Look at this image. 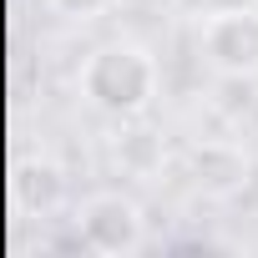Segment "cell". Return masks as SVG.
<instances>
[{"label": "cell", "instance_id": "obj_1", "mask_svg": "<svg viewBox=\"0 0 258 258\" xmlns=\"http://www.w3.org/2000/svg\"><path fill=\"white\" fill-rule=\"evenodd\" d=\"M86 96L106 111H142L147 96H152V61L137 51V46H106L86 61Z\"/></svg>", "mask_w": 258, "mask_h": 258}, {"label": "cell", "instance_id": "obj_2", "mask_svg": "<svg viewBox=\"0 0 258 258\" xmlns=\"http://www.w3.org/2000/svg\"><path fill=\"white\" fill-rule=\"evenodd\" d=\"M81 238L96 253H132L142 243V213H137V203L121 198V192L91 198L86 213H81Z\"/></svg>", "mask_w": 258, "mask_h": 258}, {"label": "cell", "instance_id": "obj_3", "mask_svg": "<svg viewBox=\"0 0 258 258\" xmlns=\"http://www.w3.org/2000/svg\"><path fill=\"white\" fill-rule=\"evenodd\" d=\"M203 51L218 71H233V76H248L258 71V16H243V11H223V16H208L203 26Z\"/></svg>", "mask_w": 258, "mask_h": 258}, {"label": "cell", "instance_id": "obj_4", "mask_svg": "<svg viewBox=\"0 0 258 258\" xmlns=\"http://www.w3.org/2000/svg\"><path fill=\"white\" fill-rule=\"evenodd\" d=\"M56 6H66L71 16H91V11H101L106 0H56Z\"/></svg>", "mask_w": 258, "mask_h": 258}]
</instances>
